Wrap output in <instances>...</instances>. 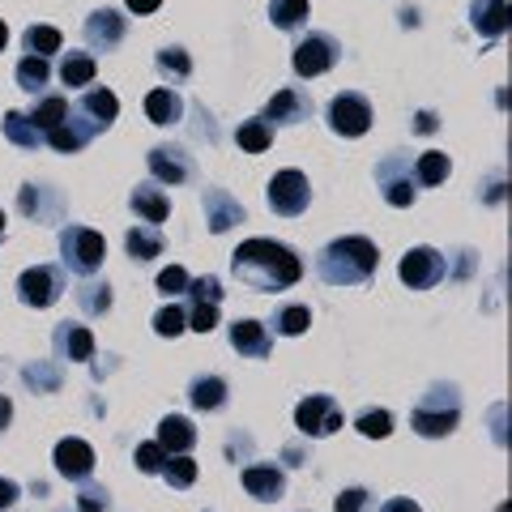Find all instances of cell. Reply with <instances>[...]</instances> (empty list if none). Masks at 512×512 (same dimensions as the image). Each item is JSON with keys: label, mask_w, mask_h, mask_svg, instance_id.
Listing matches in <instances>:
<instances>
[{"label": "cell", "mask_w": 512, "mask_h": 512, "mask_svg": "<svg viewBox=\"0 0 512 512\" xmlns=\"http://www.w3.org/2000/svg\"><path fill=\"white\" fill-rule=\"evenodd\" d=\"M231 274L252 286V291H286L303 278V261L295 256V248L278 244V239H244L231 252Z\"/></svg>", "instance_id": "cell-1"}, {"label": "cell", "mask_w": 512, "mask_h": 512, "mask_svg": "<svg viewBox=\"0 0 512 512\" xmlns=\"http://www.w3.org/2000/svg\"><path fill=\"white\" fill-rule=\"evenodd\" d=\"M380 252L367 235H342L316 256V274L329 286H359L376 274Z\"/></svg>", "instance_id": "cell-2"}, {"label": "cell", "mask_w": 512, "mask_h": 512, "mask_svg": "<svg viewBox=\"0 0 512 512\" xmlns=\"http://www.w3.org/2000/svg\"><path fill=\"white\" fill-rule=\"evenodd\" d=\"M410 423H414V431H419V436L444 440L448 431L461 423V393H457V384H431L427 397H423L419 406H414Z\"/></svg>", "instance_id": "cell-3"}, {"label": "cell", "mask_w": 512, "mask_h": 512, "mask_svg": "<svg viewBox=\"0 0 512 512\" xmlns=\"http://www.w3.org/2000/svg\"><path fill=\"white\" fill-rule=\"evenodd\" d=\"M103 256H107V244H103L99 231H90V227H64L60 231V261L69 274L94 278L103 265Z\"/></svg>", "instance_id": "cell-4"}, {"label": "cell", "mask_w": 512, "mask_h": 512, "mask_svg": "<svg viewBox=\"0 0 512 512\" xmlns=\"http://www.w3.org/2000/svg\"><path fill=\"white\" fill-rule=\"evenodd\" d=\"M265 197H269V210L278 218H299L312 205V184L303 171H278L274 180H269Z\"/></svg>", "instance_id": "cell-5"}, {"label": "cell", "mask_w": 512, "mask_h": 512, "mask_svg": "<svg viewBox=\"0 0 512 512\" xmlns=\"http://www.w3.org/2000/svg\"><path fill=\"white\" fill-rule=\"evenodd\" d=\"M116 116H120V99H116V94H111L107 86H90V90H82V99H77V120L69 116V124L90 141L94 133H103V128Z\"/></svg>", "instance_id": "cell-6"}, {"label": "cell", "mask_w": 512, "mask_h": 512, "mask_svg": "<svg viewBox=\"0 0 512 512\" xmlns=\"http://www.w3.org/2000/svg\"><path fill=\"white\" fill-rule=\"evenodd\" d=\"M329 128L338 137H363L367 128H372V103H367L359 90H342L338 99L329 103Z\"/></svg>", "instance_id": "cell-7"}, {"label": "cell", "mask_w": 512, "mask_h": 512, "mask_svg": "<svg viewBox=\"0 0 512 512\" xmlns=\"http://www.w3.org/2000/svg\"><path fill=\"white\" fill-rule=\"evenodd\" d=\"M188 329H197V333H210L218 325V303H222V282L210 274V278H197V282H188Z\"/></svg>", "instance_id": "cell-8"}, {"label": "cell", "mask_w": 512, "mask_h": 512, "mask_svg": "<svg viewBox=\"0 0 512 512\" xmlns=\"http://www.w3.org/2000/svg\"><path fill=\"white\" fill-rule=\"evenodd\" d=\"M60 295H64V274L52 265H35L18 278V299L26 308H52Z\"/></svg>", "instance_id": "cell-9"}, {"label": "cell", "mask_w": 512, "mask_h": 512, "mask_svg": "<svg viewBox=\"0 0 512 512\" xmlns=\"http://www.w3.org/2000/svg\"><path fill=\"white\" fill-rule=\"evenodd\" d=\"M295 427L303 431V436H333V431L342 427V410H338V402L333 397H325V393H312L308 402H299V410H295Z\"/></svg>", "instance_id": "cell-10"}, {"label": "cell", "mask_w": 512, "mask_h": 512, "mask_svg": "<svg viewBox=\"0 0 512 512\" xmlns=\"http://www.w3.org/2000/svg\"><path fill=\"white\" fill-rule=\"evenodd\" d=\"M444 274H448V261L436 248H410L402 256V282L410 286V291H431Z\"/></svg>", "instance_id": "cell-11"}, {"label": "cell", "mask_w": 512, "mask_h": 512, "mask_svg": "<svg viewBox=\"0 0 512 512\" xmlns=\"http://www.w3.org/2000/svg\"><path fill=\"white\" fill-rule=\"evenodd\" d=\"M338 39L333 35H308V39H299L295 47V73L299 77H320V73H329L333 64H338Z\"/></svg>", "instance_id": "cell-12"}, {"label": "cell", "mask_w": 512, "mask_h": 512, "mask_svg": "<svg viewBox=\"0 0 512 512\" xmlns=\"http://www.w3.org/2000/svg\"><path fill=\"white\" fill-rule=\"evenodd\" d=\"M56 470L69 478V483H86L90 478V470H94V448L86 444V440H77V436H69V440H60L56 444Z\"/></svg>", "instance_id": "cell-13"}, {"label": "cell", "mask_w": 512, "mask_h": 512, "mask_svg": "<svg viewBox=\"0 0 512 512\" xmlns=\"http://www.w3.org/2000/svg\"><path fill=\"white\" fill-rule=\"evenodd\" d=\"M201 205H205V218H210V231H214V235L231 231L235 222H244V205H239L227 188H205Z\"/></svg>", "instance_id": "cell-14"}, {"label": "cell", "mask_w": 512, "mask_h": 512, "mask_svg": "<svg viewBox=\"0 0 512 512\" xmlns=\"http://www.w3.org/2000/svg\"><path fill=\"white\" fill-rule=\"evenodd\" d=\"M308 111H312V99L303 90H278L274 99H269V107H265V124L274 128V124H299V120H308Z\"/></svg>", "instance_id": "cell-15"}, {"label": "cell", "mask_w": 512, "mask_h": 512, "mask_svg": "<svg viewBox=\"0 0 512 512\" xmlns=\"http://www.w3.org/2000/svg\"><path fill=\"white\" fill-rule=\"evenodd\" d=\"M150 175H154L158 184H184L188 175H192V163H188L184 150H175V146H154V150H150Z\"/></svg>", "instance_id": "cell-16"}, {"label": "cell", "mask_w": 512, "mask_h": 512, "mask_svg": "<svg viewBox=\"0 0 512 512\" xmlns=\"http://www.w3.org/2000/svg\"><path fill=\"white\" fill-rule=\"evenodd\" d=\"M124 39V18L116 9H94L86 18V43L99 47V52H111Z\"/></svg>", "instance_id": "cell-17"}, {"label": "cell", "mask_w": 512, "mask_h": 512, "mask_svg": "<svg viewBox=\"0 0 512 512\" xmlns=\"http://www.w3.org/2000/svg\"><path fill=\"white\" fill-rule=\"evenodd\" d=\"M231 346L244 359H265L274 342H269V329L261 325V320H244V316H239L235 325H231Z\"/></svg>", "instance_id": "cell-18"}, {"label": "cell", "mask_w": 512, "mask_h": 512, "mask_svg": "<svg viewBox=\"0 0 512 512\" xmlns=\"http://www.w3.org/2000/svg\"><path fill=\"white\" fill-rule=\"evenodd\" d=\"M128 210H133L141 222H146V227H158V222H167L171 201H167V192H163V188L141 184V188H133V197H128Z\"/></svg>", "instance_id": "cell-19"}, {"label": "cell", "mask_w": 512, "mask_h": 512, "mask_svg": "<svg viewBox=\"0 0 512 512\" xmlns=\"http://www.w3.org/2000/svg\"><path fill=\"white\" fill-rule=\"evenodd\" d=\"M56 350L60 359H73V363H90L94 359V338L86 325H73V320H64L56 329Z\"/></svg>", "instance_id": "cell-20"}, {"label": "cell", "mask_w": 512, "mask_h": 512, "mask_svg": "<svg viewBox=\"0 0 512 512\" xmlns=\"http://www.w3.org/2000/svg\"><path fill=\"white\" fill-rule=\"evenodd\" d=\"M244 487H248V495H256L261 504H274V500H282L286 478H282L278 466H248V470H244Z\"/></svg>", "instance_id": "cell-21"}, {"label": "cell", "mask_w": 512, "mask_h": 512, "mask_svg": "<svg viewBox=\"0 0 512 512\" xmlns=\"http://www.w3.org/2000/svg\"><path fill=\"white\" fill-rule=\"evenodd\" d=\"M197 444V427H192L184 414H167L163 423H158V448L171 457V453H188V448Z\"/></svg>", "instance_id": "cell-22"}, {"label": "cell", "mask_w": 512, "mask_h": 512, "mask_svg": "<svg viewBox=\"0 0 512 512\" xmlns=\"http://www.w3.org/2000/svg\"><path fill=\"white\" fill-rule=\"evenodd\" d=\"M470 22H474V30L483 39L504 35V30H508V5H504V0H474V5H470Z\"/></svg>", "instance_id": "cell-23"}, {"label": "cell", "mask_w": 512, "mask_h": 512, "mask_svg": "<svg viewBox=\"0 0 512 512\" xmlns=\"http://www.w3.org/2000/svg\"><path fill=\"white\" fill-rule=\"evenodd\" d=\"M26 116H30V124H35L39 133L47 137L52 128H60L64 120H69V99H64V94H47V99H39L35 107L26 111Z\"/></svg>", "instance_id": "cell-24"}, {"label": "cell", "mask_w": 512, "mask_h": 512, "mask_svg": "<svg viewBox=\"0 0 512 512\" xmlns=\"http://www.w3.org/2000/svg\"><path fill=\"white\" fill-rule=\"evenodd\" d=\"M380 188H384V201L397 205V210L414 205V180L410 175H397V158H389V163L380 167Z\"/></svg>", "instance_id": "cell-25"}, {"label": "cell", "mask_w": 512, "mask_h": 512, "mask_svg": "<svg viewBox=\"0 0 512 512\" xmlns=\"http://www.w3.org/2000/svg\"><path fill=\"white\" fill-rule=\"evenodd\" d=\"M18 205H22V214L39 218V222L60 218V197H56L52 188H35V184H26V188L18 192Z\"/></svg>", "instance_id": "cell-26"}, {"label": "cell", "mask_w": 512, "mask_h": 512, "mask_svg": "<svg viewBox=\"0 0 512 512\" xmlns=\"http://www.w3.org/2000/svg\"><path fill=\"white\" fill-rule=\"evenodd\" d=\"M124 248H128V256H133V261H154V256H163V231L158 227H146V222H141V227H133L124 235Z\"/></svg>", "instance_id": "cell-27"}, {"label": "cell", "mask_w": 512, "mask_h": 512, "mask_svg": "<svg viewBox=\"0 0 512 512\" xmlns=\"http://www.w3.org/2000/svg\"><path fill=\"white\" fill-rule=\"evenodd\" d=\"M188 402L197 410H222L227 406V380L222 376H197L188 389Z\"/></svg>", "instance_id": "cell-28"}, {"label": "cell", "mask_w": 512, "mask_h": 512, "mask_svg": "<svg viewBox=\"0 0 512 512\" xmlns=\"http://www.w3.org/2000/svg\"><path fill=\"white\" fill-rule=\"evenodd\" d=\"M146 116H150L154 124H175V120L184 116V103H180V94H175V90H167V86L150 90V94H146Z\"/></svg>", "instance_id": "cell-29"}, {"label": "cell", "mask_w": 512, "mask_h": 512, "mask_svg": "<svg viewBox=\"0 0 512 512\" xmlns=\"http://www.w3.org/2000/svg\"><path fill=\"white\" fill-rule=\"evenodd\" d=\"M0 128H5V137H9L18 150H39V141H43V133H39L35 124H30L26 111H5Z\"/></svg>", "instance_id": "cell-30"}, {"label": "cell", "mask_w": 512, "mask_h": 512, "mask_svg": "<svg viewBox=\"0 0 512 512\" xmlns=\"http://www.w3.org/2000/svg\"><path fill=\"white\" fill-rule=\"evenodd\" d=\"M235 141H239V150H244V154H265L269 146H274V128H269L261 116L244 120L235 128Z\"/></svg>", "instance_id": "cell-31"}, {"label": "cell", "mask_w": 512, "mask_h": 512, "mask_svg": "<svg viewBox=\"0 0 512 512\" xmlns=\"http://www.w3.org/2000/svg\"><path fill=\"white\" fill-rule=\"evenodd\" d=\"M94 73H99V64H94L90 52H69L60 60V82L64 86H90Z\"/></svg>", "instance_id": "cell-32"}, {"label": "cell", "mask_w": 512, "mask_h": 512, "mask_svg": "<svg viewBox=\"0 0 512 512\" xmlns=\"http://www.w3.org/2000/svg\"><path fill=\"white\" fill-rule=\"evenodd\" d=\"M167 478V487H175V491H188L192 483H197V461H192L188 453H171L167 461H163V470H158Z\"/></svg>", "instance_id": "cell-33"}, {"label": "cell", "mask_w": 512, "mask_h": 512, "mask_svg": "<svg viewBox=\"0 0 512 512\" xmlns=\"http://www.w3.org/2000/svg\"><path fill=\"white\" fill-rule=\"evenodd\" d=\"M269 22L278 30H299L308 22V0H269Z\"/></svg>", "instance_id": "cell-34"}, {"label": "cell", "mask_w": 512, "mask_h": 512, "mask_svg": "<svg viewBox=\"0 0 512 512\" xmlns=\"http://www.w3.org/2000/svg\"><path fill=\"white\" fill-rule=\"evenodd\" d=\"M414 180H419V188H436L448 180V154L440 150H427L419 163H414Z\"/></svg>", "instance_id": "cell-35"}, {"label": "cell", "mask_w": 512, "mask_h": 512, "mask_svg": "<svg viewBox=\"0 0 512 512\" xmlns=\"http://www.w3.org/2000/svg\"><path fill=\"white\" fill-rule=\"evenodd\" d=\"M308 325H312V312L303 308V303L278 308V316H274V329L282 333V338H299V333H308Z\"/></svg>", "instance_id": "cell-36"}, {"label": "cell", "mask_w": 512, "mask_h": 512, "mask_svg": "<svg viewBox=\"0 0 512 512\" xmlns=\"http://www.w3.org/2000/svg\"><path fill=\"white\" fill-rule=\"evenodd\" d=\"M47 77H52V69H47L43 56H22V60H18V86H22V90L39 94V90L47 86Z\"/></svg>", "instance_id": "cell-37"}, {"label": "cell", "mask_w": 512, "mask_h": 512, "mask_svg": "<svg viewBox=\"0 0 512 512\" xmlns=\"http://www.w3.org/2000/svg\"><path fill=\"white\" fill-rule=\"evenodd\" d=\"M60 30L56 26H30L26 30V56H52V52H60Z\"/></svg>", "instance_id": "cell-38"}, {"label": "cell", "mask_w": 512, "mask_h": 512, "mask_svg": "<svg viewBox=\"0 0 512 512\" xmlns=\"http://www.w3.org/2000/svg\"><path fill=\"white\" fill-rule=\"evenodd\" d=\"M355 427L363 431L367 440H384V436L393 431V414H389V410H363Z\"/></svg>", "instance_id": "cell-39"}, {"label": "cell", "mask_w": 512, "mask_h": 512, "mask_svg": "<svg viewBox=\"0 0 512 512\" xmlns=\"http://www.w3.org/2000/svg\"><path fill=\"white\" fill-rule=\"evenodd\" d=\"M77 299H82V308H86L90 316H99V312L111 308V286H107V282H90V286H82V291H77Z\"/></svg>", "instance_id": "cell-40"}, {"label": "cell", "mask_w": 512, "mask_h": 512, "mask_svg": "<svg viewBox=\"0 0 512 512\" xmlns=\"http://www.w3.org/2000/svg\"><path fill=\"white\" fill-rule=\"evenodd\" d=\"M184 329H188L184 308H163V312L154 316V333H158V338H180Z\"/></svg>", "instance_id": "cell-41"}, {"label": "cell", "mask_w": 512, "mask_h": 512, "mask_svg": "<svg viewBox=\"0 0 512 512\" xmlns=\"http://www.w3.org/2000/svg\"><path fill=\"white\" fill-rule=\"evenodd\" d=\"M158 69H163L167 77H188L192 60H188L184 47H163V52H158Z\"/></svg>", "instance_id": "cell-42"}, {"label": "cell", "mask_w": 512, "mask_h": 512, "mask_svg": "<svg viewBox=\"0 0 512 512\" xmlns=\"http://www.w3.org/2000/svg\"><path fill=\"white\" fill-rule=\"evenodd\" d=\"M163 461H167V453H163V448H158V440H150V444H137L133 466H137L141 474H158V470H163Z\"/></svg>", "instance_id": "cell-43"}, {"label": "cell", "mask_w": 512, "mask_h": 512, "mask_svg": "<svg viewBox=\"0 0 512 512\" xmlns=\"http://www.w3.org/2000/svg\"><path fill=\"white\" fill-rule=\"evenodd\" d=\"M47 141H52V146H56L60 154H77V150H82V146H86V137H82V133H77V128H73L69 120H64L60 128H52V133H47Z\"/></svg>", "instance_id": "cell-44"}, {"label": "cell", "mask_w": 512, "mask_h": 512, "mask_svg": "<svg viewBox=\"0 0 512 512\" xmlns=\"http://www.w3.org/2000/svg\"><path fill=\"white\" fill-rule=\"evenodd\" d=\"M188 282H192V278L184 274V269L171 265V269H163V274H158V295H171V299H175V295L188 291Z\"/></svg>", "instance_id": "cell-45"}, {"label": "cell", "mask_w": 512, "mask_h": 512, "mask_svg": "<svg viewBox=\"0 0 512 512\" xmlns=\"http://www.w3.org/2000/svg\"><path fill=\"white\" fill-rule=\"evenodd\" d=\"M26 384H35V389H60V372L52 363H39V367H26Z\"/></svg>", "instance_id": "cell-46"}, {"label": "cell", "mask_w": 512, "mask_h": 512, "mask_svg": "<svg viewBox=\"0 0 512 512\" xmlns=\"http://www.w3.org/2000/svg\"><path fill=\"white\" fill-rule=\"evenodd\" d=\"M107 500H111L107 487L86 483V487H82V495H77V508H82V512H107Z\"/></svg>", "instance_id": "cell-47"}, {"label": "cell", "mask_w": 512, "mask_h": 512, "mask_svg": "<svg viewBox=\"0 0 512 512\" xmlns=\"http://www.w3.org/2000/svg\"><path fill=\"white\" fill-rule=\"evenodd\" d=\"M333 508H338V512H363V508H367V491H363V487H346Z\"/></svg>", "instance_id": "cell-48"}, {"label": "cell", "mask_w": 512, "mask_h": 512, "mask_svg": "<svg viewBox=\"0 0 512 512\" xmlns=\"http://www.w3.org/2000/svg\"><path fill=\"white\" fill-rule=\"evenodd\" d=\"M18 495H22V487H18V483H13V478H0V512H5V508H13V504H18Z\"/></svg>", "instance_id": "cell-49"}, {"label": "cell", "mask_w": 512, "mask_h": 512, "mask_svg": "<svg viewBox=\"0 0 512 512\" xmlns=\"http://www.w3.org/2000/svg\"><path fill=\"white\" fill-rule=\"evenodd\" d=\"M380 512H419V504L406 500V495H393V500H384Z\"/></svg>", "instance_id": "cell-50"}, {"label": "cell", "mask_w": 512, "mask_h": 512, "mask_svg": "<svg viewBox=\"0 0 512 512\" xmlns=\"http://www.w3.org/2000/svg\"><path fill=\"white\" fill-rule=\"evenodd\" d=\"M124 5L133 9V13H154L158 5H163V0H124Z\"/></svg>", "instance_id": "cell-51"}, {"label": "cell", "mask_w": 512, "mask_h": 512, "mask_svg": "<svg viewBox=\"0 0 512 512\" xmlns=\"http://www.w3.org/2000/svg\"><path fill=\"white\" fill-rule=\"evenodd\" d=\"M9 419H13V402H9V397H5V393H0V431H5V427H9Z\"/></svg>", "instance_id": "cell-52"}, {"label": "cell", "mask_w": 512, "mask_h": 512, "mask_svg": "<svg viewBox=\"0 0 512 512\" xmlns=\"http://www.w3.org/2000/svg\"><path fill=\"white\" fill-rule=\"evenodd\" d=\"M414 128H419V133H431V128H436V116H431V111H423L419 124H414Z\"/></svg>", "instance_id": "cell-53"}, {"label": "cell", "mask_w": 512, "mask_h": 512, "mask_svg": "<svg viewBox=\"0 0 512 512\" xmlns=\"http://www.w3.org/2000/svg\"><path fill=\"white\" fill-rule=\"evenodd\" d=\"M5 43H9V26L0 22V52H5Z\"/></svg>", "instance_id": "cell-54"}, {"label": "cell", "mask_w": 512, "mask_h": 512, "mask_svg": "<svg viewBox=\"0 0 512 512\" xmlns=\"http://www.w3.org/2000/svg\"><path fill=\"white\" fill-rule=\"evenodd\" d=\"M0 235H5V210H0Z\"/></svg>", "instance_id": "cell-55"}]
</instances>
